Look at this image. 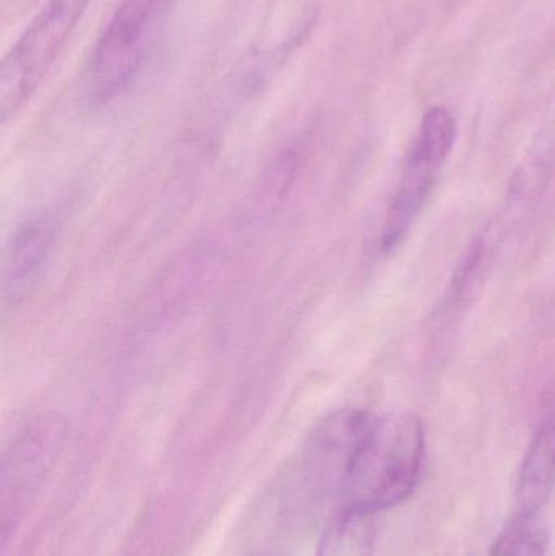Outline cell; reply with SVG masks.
<instances>
[{"label": "cell", "mask_w": 555, "mask_h": 556, "mask_svg": "<svg viewBox=\"0 0 555 556\" xmlns=\"http://www.w3.org/2000/svg\"><path fill=\"white\" fill-rule=\"evenodd\" d=\"M424 447V428L416 415L374 418L345 473L338 509L378 515L406 502L419 480Z\"/></svg>", "instance_id": "cell-1"}, {"label": "cell", "mask_w": 555, "mask_h": 556, "mask_svg": "<svg viewBox=\"0 0 555 556\" xmlns=\"http://www.w3.org/2000/svg\"><path fill=\"white\" fill-rule=\"evenodd\" d=\"M172 0H123L91 49L81 94L97 108L119 97L142 68Z\"/></svg>", "instance_id": "cell-2"}, {"label": "cell", "mask_w": 555, "mask_h": 556, "mask_svg": "<svg viewBox=\"0 0 555 556\" xmlns=\"http://www.w3.org/2000/svg\"><path fill=\"white\" fill-rule=\"evenodd\" d=\"M91 0H48L0 65V117L7 123L35 93Z\"/></svg>", "instance_id": "cell-3"}, {"label": "cell", "mask_w": 555, "mask_h": 556, "mask_svg": "<svg viewBox=\"0 0 555 556\" xmlns=\"http://www.w3.org/2000/svg\"><path fill=\"white\" fill-rule=\"evenodd\" d=\"M67 437V420L62 415L46 414L29 421L7 447L0 479L3 542L15 531Z\"/></svg>", "instance_id": "cell-4"}, {"label": "cell", "mask_w": 555, "mask_h": 556, "mask_svg": "<svg viewBox=\"0 0 555 556\" xmlns=\"http://www.w3.org/2000/svg\"><path fill=\"white\" fill-rule=\"evenodd\" d=\"M374 418L367 412L344 408L316 425L303 447V473L316 493L338 502L352 457Z\"/></svg>", "instance_id": "cell-5"}, {"label": "cell", "mask_w": 555, "mask_h": 556, "mask_svg": "<svg viewBox=\"0 0 555 556\" xmlns=\"http://www.w3.org/2000/svg\"><path fill=\"white\" fill-rule=\"evenodd\" d=\"M59 225L51 217L25 222L13 235L3 266V300L18 306L38 287L58 243Z\"/></svg>", "instance_id": "cell-6"}, {"label": "cell", "mask_w": 555, "mask_h": 556, "mask_svg": "<svg viewBox=\"0 0 555 556\" xmlns=\"http://www.w3.org/2000/svg\"><path fill=\"white\" fill-rule=\"evenodd\" d=\"M439 169L437 166L420 162L413 156L407 160L403 179H401L390 208H388L383 235H381V248L387 253L396 250L409 233L427 195L432 191Z\"/></svg>", "instance_id": "cell-7"}, {"label": "cell", "mask_w": 555, "mask_h": 556, "mask_svg": "<svg viewBox=\"0 0 555 556\" xmlns=\"http://www.w3.org/2000/svg\"><path fill=\"white\" fill-rule=\"evenodd\" d=\"M554 486L555 424H547L534 434L521 463L515 511L540 515L550 502Z\"/></svg>", "instance_id": "cell-8"}, {"label": "cell", "mask_w": 555, "mask_h": 556, "mask_svg": "<svg viewBox=\"0 0 555 556\" xmlns=\"http://www.w3.org/2000/svg\"><path fill=\"white\" fill-rule=\"evenodd\" d=\"M375 515L361 509H336L323 531L316 556H374L377 544Z\"/></svg>", "instance_id": "cell-9"}, {"label": "cell", "mask_w": 555, "mask_h": 556, "mask_svg": "<svg viewBox=\"0 0 555 556\" xmlns=\"http://www.w3.org/2000/svg\"><path fill=\"white\" fill-rule=\"evenodd\" d=\"M550 528L543 515L515 511L494 542L489 556H546Z\"/></svg>", "instance_id": "cell-10"}, {"label": "cell", "mask_w": 555, "mask_h": 556, "mask_svg": "<svg viewBox=\"0 0 555 556\" xmlns=\"http://www.w3.org/2000/svg\"><path fill=\"white\" fill-rule=\"evenodd\" d=\"M458 123L446 108H433L424 117L409 156L442 168L455 147Z\"/></svg>", "instance_id": "cell-11"}, {"label": "cell", "mask_w": 555, "mask_h": 556, "mask_svg": "<svg viewBox=\"0 0 555 556\" xmlns=\"http://www.w3.org/2000/svg\"><path fill=\"white\" fill-rule=\"evenodd\" d=\"M297 166H299V159L292 150L283 152L282 155L274 160L273 165L264 176L263 188H261L263 204H273V202L276 204V202L282 201L283 195L292 185L293 178H295Z\"/></svg>", "instance_id": "cell-12"}, {"label": "cell", "mask_w": 555, "mask_h": 556, "mask_svg": "<svg viewBox=\"0 0 555 556\" xmlns=\"http://www.w3.org/2000/svg\"><path fill=\"white\" fill-rule=\"evenodd\" d=\"M482 256H484V241L481 238H476L468 244L458 266L455 267L452 283H450L452 294L459 296L466 290L476 270H478L479 264L482 263Z\"/></svg>", "instance_id": "cell-13"}]
</instances>
